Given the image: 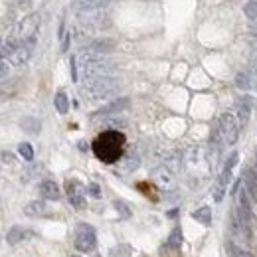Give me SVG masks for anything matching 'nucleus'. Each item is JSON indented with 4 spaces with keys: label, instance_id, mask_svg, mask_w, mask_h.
<instances>
[{
    "label": "nucleus",
    "instance_id": "1",
    "mask_svg": "<svg viewBox=\"0 0 257 257\" xmlns=\"http://www.w3.org/2000/svg\"><path fill=\"white\" fill-rule=\"evenodd\" d=\"M123 146H125V134L119 130H105L101 132L93 142L95 156L105 164H115L123 158Z\"/></svg>",
    "mask_w": 257,
    "mask_h": 257
},
{
    "label": "nucleus",
    "instance_id": "2",
    "mask_svg": "<svg viewBox=\"0 0 257 257\" xmlns=\"http://www.w3.org/2000/svg\"><path fill=\"white\" fill-rule=\"evenodd\" d=\"M182 164H184V168L188 170V174H190V176H196V178L206 176V174L214 168L212 162H210V158H208V152H206L204 148H200V146H192V148L184 154Z\"/></svg>",
    "mask_w": 257,
    "mask_h": 257
},
{
    "label": "nucleus",
    "instance_id": "3",
    "mask_svg": "<svg viewBox=\"0 0 257 257\" xmlns=\"http://www.w3.org/2000/svg\"><path fill=\"white\" fill-rule=\"evenodd\" d=\"M40 14L38 12H34V14H28L26 18H22V22L18 24V28H16V40L20 42V44H24V46H28V48H32L34 50V46H36V36H38V30H40Z\"/></svg>",
    "mask_w": 257,
    "mask_h": 257
},
{
    "label": "nucleus",
    "instance_id": "4",
    "mask_svg": "<svg viewBox=\"0 0 257 257\" xmlns=\"http://www.w3.org/2000/svg\"><path fill=\"white\" fill-rule=\"evenodd\" d=\"M85 85H87V87H85L83 93L89 95L91 99H105V97L113 95V93L119 89V81H117L115 77H111V75L93 79V81H89V83H85Z\"/></svg>",
    "mask_w": 257,
    "mask_h": 257
},
{
    "label": "nucleus",
    "instance_id": "5",
    "mask_svg": "<svg viewBox=\"0 0 257 257\" xmlns=\"http://www.w3.org/2000/svg\"><path fill=\"white\" fill-rule=\"evenodd\" d=\"M240 127L242 125H240V121H238V117L234 113H224L220 117V121H218V130H220V134H222L226 144H236L238 142Z\"/></svg>",
    "mask_w": 257,
    "mask_h": 257
},
{
    "label": "nucleus",
    "instance_id": "6",
    "mask_svg": "<svg viewBox=\"0 0 257 257\" xmlns=\"http://www.w3.org/2000/svg\"><path fill=\"white\" fill-rule=\"evenodd\" d=\"M238 152H234L228 160H226V164H224V168H222V172H220V176H218V182H216V188H214V200L216 202H222L224 200V194H226V188H228V184H230V176H232V170H234V166L238 164Z\"/></svg>",
    "mask_w": 257,
    "mask_h": 257
},
{
    "label": "nucleus",
    "instance_id": "7",
    "mask_svg": "<svg viewBox=\"0 0 257 257\" xmlns=\"http://www.w3.org/2000/svg\"><path fill=\"white\" fill-rule=\"evenodd\" d=\"M75 248L83 254H91L97 248V238H95V230L89 224H79L77 226V234H75Z\"/></svg>",
    "mask_w": 257,
    "mask_h": 257
},
{
    "label": "nucleus",
    "instance_id": "8",
    "mask_svg": "<svg viewBox=\"0 0 257 257\" xmlns=\"http://www.w3.org/2000/svg\"><path fill=\"white\" fill-rule=\"evenodd\" d=\"M152 182H154L158 188H162V190H174V186H176V176H174V172H172L170 168H166V166L162 164V166H158V168L152 170Z\"/></svg>",
    "mask_w": 257,
    "mask_h": 257
},
{
    "label": "nucleus",
    "instance_id": "9",
    "mask_svg": "<svg viewBox=\"0 0 257 257\" xmlns=\"http://www.w3.org/2000/svg\"><path fill=\"white\" fill-rule=\"evenodd\" d=\"M65 190H67L69 204L77 210H83L85 208V188H83V184L77 182V180H67Z\"/></svg>",
    "mask_w": 257,
    "mask_h": 257
},
{
    "label": "nucleus",
    "instance_id": "10",
    "mask_svg": "<svg viewBox=\"0 0 257 257\" xmlns=\"http://www.w3.org/2000/svg\"><path fill=\"white\" fill-rule=\"evenodd\" d=\"M256 105V99H252V97H242V99H238V103H236V109H238V121H240V125L244 127V125H248V121H250V115H252V107Z\"/></svg>",
    "mask_w": 257,
    "mask_h": 257
},
{
    "label": "nucleus",
    "instance_id": "11",
    "mask_svg": "<svg viewBox=\"0 0 257 257\" xmlns=\"http://www.w3.org/2000/svg\"><path fill=\"white\" fill-rule=\"evenodd\" d=\"M73 6L77 12H99L109 6V0H75Z\"/></svg>",
    "mask_w": 257,
    "mask_h": 257
},
{
    "label": "nucleus",
    "instance_id": "12",
    "mask_svg": "<svg viewBox=\"0 0 257 257\" xmlns=\"http://www.w3.org/2000/svg\"><path fill=\"white\" fill-rule=\"evenodd\" d=\"M40 194H42V198H46V200H60V196H62L60 186H58L54 180H44V182L40 184Z\"/></svg>",
    "mask_w": 257,
    "mask_h": 257
},
{
    "label": "nucleus",
    "instance_id": "13",
    "mask_svg": "<svg viewBox=\"0 0 257 257\" xmlns=\"http://www.w3.org/2000/svg\"><path fill=\"white\" fill-rule=\"evenodd\" d=\"M30 56H32V48H28V46H24V44H20L14 52H12V56L8 58L14 65H22V64H26L28 60H30Z\"/></svg>",
    "mask_w": 257,
    "mask_h": 257
},
{
    "label": "nucleus",
    "instance_id": "14",
    "mask_svg": "<svg viewBox=\"0 0 257 257\" xmlns=\"http://www.w3.org/2000/svg\"><path fill=\"white\" fill-rule=\"evenodd\" d=\"M127 107H128V99L127 97H121V99H117V101H113V103L105 105L103 109H99V111L95 113V117H99V115H111V113H119V111H123V109H127Z\"/></svg>",
    "mask_w": 257,
    "mask_h": 257
},
{
    "label": "nucleus",
    "instance_id": "15",
    "mask_svg": "<svg viewBox=\"0 0 257 257\" xmlns=\"http://www.w3.org/2000/svg\"><path fill=\"white\" fill-rule=\"evenodd\" d=\"M138 164H140V160H138L136 154H127V156H123V158L119 160V172H123V174L132 172V170L138 168Z\"/></svg>",
    "mask_w": 257,
    "mask_h": 257
},
{
    "label": "nucleus",
    "instance_id": "16",
    "mask_svg": "<svg viewBox=\"0 0 257 257\" xmlns=\"http://www.w3.org/2000/svg\"><path fill=\"white\" fill-rule=\"evenodd\" d=\"M236 85H238L240 89H246V91L254 89V75H252V71H250V69H248V71H240V73L236 75Z\"/></svg>",
    "mask_w": 257,
    "mask_h": 257
},
{
    "label": "nucleus",
    "instance_id": "17",
    "mask_svg": "<svg viewBox=\"0 0 257 257\" xmlns=\"http://www.w3.org/2000/svg\"><path fill=\"white\" fill-rule=\"evenodd\" d=\"M44 212H46V202H42V200H34L30 204H26V208H24V214L30 218H38Z\"/></svg>",
    "mask_w": 257,
    "mask_h": 257
},
{
    "label": "nucleus",
    "instance_id": "18",
    "mask_svg": "<svg viewBox=\"0 0 257 257\" xmlns=\"http://www.w3.org/2000/svg\"><path fill=\"white\" fill-rule=\"evenodd\" d=\"M246 180H248V186H246V190H248V194L252 196V200L257 202V174L256 170H246Z\"/></svg>",
    "mask_w": 257,
    "mask_h": 257
},
{
    "label": "nucleus",
    "instance_id": "19",
    "mask_svg": "<svg viewBox=\"0 0 257 257\" xmlns=\"http://www.w3.org/2000/svg\"><path fill=\"white\" fill-rule=\"evenodd\" d=\"M28 236V232L24 230V228H20V226H14L8 234H6V242L10 244V246H16V244H20L24 238Z\"/></svg>",
    "mask_w": 257,
    "mask_h": 257
},
{
    "label": "nucleus",
    "instance_id": "20",
    "mask_svg": "<svg viewBox=\"0 0 257 257\" xmlns=\"http://www.w3.org/2000/svg\"><path fill=\"white\" fill-rule=\"evenodd\" d=\"M20 127L24 128L26 132H30V134H38L40 128H42V123H40L38 119H34V117H24V119L20 121Z\"/></svg>",
    "mask_w": 257,
    "mask_h": 257
},
{
    "label": "nucleus",
    "instance_id": "21",
    "mask_svg": "<svg viewBox=\"0 0 257 257\" xmlns=\"http://www.w3.org/2000/svg\"><path fill=\"white\" fill-rule=\"evenodd\" d=\"M192 218H194L196 222L204 224V226H210V224H212V210H210L208 206H204V208L196 210V212L192 214Z\"/></svg>",
    "mask_w": 257,
    "mask_h": 257
},
{
    "label": "nucleus",
    "instance_id": "22",
    "mask_svg": "<svg viewBox=\"0 0 257 257\" xmlns=\"http://www.w3.org/2000/svg\"><path fill=\"white\" fill-rule=\"evenodd\" d=\"M54 105H56V109H58V113H60V115H65V113L69 111V101H67L65 93H62V91L56 95V99H54Z\"/></svg>",
    "mask_w": 257,
    "mask_h": 257
},
{
    "label": "nucleus",
    "instance_id": "23",
    "mask_svg": "<svg viewBox=\"0 0 257 257\" xmlns=\"http://www.w3.org/2000/svg\"><path fill=\"white\" fill-rule=\"evenodd\" d=\"M166 246H168L170 250H180V246H182V232H180V228H174V230H172V234H170Z\"/></svg>",
    "mask_w": 257,
    "mask_h": 257
},
{
    "label": "nucleus",
    "instance_id": "24",
    "mask_svg": "<svg viewBox=\"0 0 257 257\" xmlns=\"http://www.w3.org/2000/svg\"><path fill=\"white\" fill-rule=\"evenodd\" d=\"M18 152H20V156H22L24 160H32V158H34V148H32L30 142H20Z\"/></svg>",
    "mask_w": 257,
    "mask_h": 257
},
{
    "label": "nucleus",
    "instance_id": "25",
    "mask_svg": "<svg viewBox=\"0 0 257 257\" xmlns=\"http://www.w3.org/2000/svg\"><path fill=\"white\" fill-rule=\"evenodd\" d=\"M244 14L250 20H257V0H248V4L244 6Z\"/></svg>",
    "mask_w": 257,
    "mask_h": 257
},
{
    "label": "nucleus",
    "instance_id": "26",
    "mask_svg": "<svg viewBox=\"0 0 257 257\" xmlns=\"http://www.w3.org/2000/svg\"><path fill=\"white\" fill-rule=\"evenodd\" d=\"M113 206H115V210H117V212H119L123 218H130V210H128V206L125 204V202H121V200H115V204H113Z\"/></svg>",
    "mask_w": 257,
    "mask_h": 257
},
{
    "label": "nucleus",
    "instance_id": "27",
    "mask_svg": "<svg viewBox=\"0 0 257 257\" xmlns=\"http://www.w3.org/2000/svg\"><path fill=\"white\" fill-rule=\"evenodd\" d=\"M111 256L113 257H128L130 256V248H128V246H119V248L111 250Z\"/></svg>",
    "mask_w": 257,
    "mask_h": 257
},
{
    "label": "nucleus",
    "instance_id": "28",
    "mask_svg": "<svg viewBox=\"0 0 257 257\" xmlns=\"http://www.w3.org/2000/svg\"><path fill=\"white\" fill-rule=\"evenodd\" d=\"M230 254L234 257H254L252 254H248L246 250H240L238 246H230Z\"/></svg>",
    "mask_w": 257,
    "mask_h": 257
},
{
    "label": "nucleus",
    "instance_id": "29",
    "mask_svg": "<svg viewBox=\"0 0 257 257\" xmlns=\"http://www.w3.org/2000/svg\"><path fill=\"white\" fill-rule=\"evenodd\" d=\"M87 192H89L93 198H101V190H99L97 184H89V186H87Z\"/></svg>",
    "mask_w": 257,
    "mask_h": 257
},
{
    "label": "nucleus",
    "instance_id": "30",
    "mask_svg": "<svg viewBox=\"0 0 257 257\" xmlns=\"http://www.w3.org/2000/svg\"><path fill=\"white\" fill-rule=\"evenodd\" d=\"M69 65H71V79H73V81H77V60H75V58H71Z\"/></svg>",
    "mask_w": 257,
    "mask_h": 257
},
{
    "label": "nucleus",
    "instance_id": "31",
    "mask_svg": "<svg viewBox=\"0 0 257 257\" xmlns=\"http://www.w3.org/2000/svg\"><path fill=\"white\" fill-rule=\"evenodd\" d=\"M8 73H10V67L6 65V62H2V60H0V79L8 77Z\"/></svg>",
    "mask_w": 257,
    "mask_h": 257
},
{
    "label": "nucleus",
    "instance_id": "32",
    "mask_svg": "<svg viewBox=\"0 0 257 257\" xmlns=\"http://www.w3.org/2000/svg\"><path fill=\"white\" fill-rule=\"evenodd\" d=\"M67 46H69V34L65 36V40H64V46H62V50L65 52V50H67Z\"/></svg>",
    "mask_w": 257,
    "mask_h": 257
},
{
    "label": "nucleus",
    "instance_id": "33",
    "mask_svg": "<svg viewBox=\"0 0 257 257\" xmlns=\"http://www.w3.org/2000/svg\"><path fill=\"white\" fill-rule=\"evenodd\" d=\"M71 257H79V256H71Z\"/></svg>",
    "mask_w": 257,
    "mask_h": 257
}]
</instances>
